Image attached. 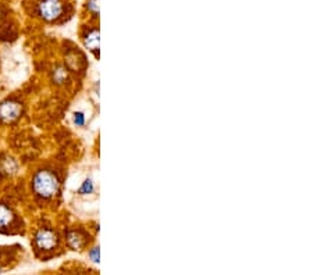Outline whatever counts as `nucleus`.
<instances>
[{"mask_svg": "<svg viewBox=\"0 0 313 275\" xmlns=\"http://www.w3.org/2000/svg\"><path fill=\"white\" fill-rule=\"evenodd\" d=\"M59 180L50 171H39L34 178V189L41 198L49 199L59 192Z\"/></svg>", "mask_w": 313, "mask_h": 275, "instance_id": "f257e3e1", "label": "nucleus"}, {"mask_svg": "<svg viewBox=\"0 0 313 275\" xmlns=\"http://www.w3.org/2000/svg\"><path fill=\"white\" fill-rule=\"evenodd\" d=\"M61 11L63 4L60 0H42L39 4V14L48 21H53L60 17Z\"/></svg>", "mask_w": 313, "mask_h": 275, "instance_id": "f03ea898", "label": "nucleus"}, {"mask_svg": "<svg viewBox=\"0 0 313 275\" xmlns=\"http://www.w3.org/2000/svg\"><path fill=\"white\" fill-rule=\"evenodd\" d=\"M35 243L39 249L50 250L57 245V235L49 229H41L35 236Z\"/></svg>", "mask_w": 313, "mask_h": 275, "instance_id": "7ed1b4c3", "label": "nucleus"}, {"mask_svg": "<svg viewBox=\"0 0 313 275\" xmlns=\"http://www.w3.org/2000/svg\"><path fill=\"white\" fill-rule=\"evenodd\" d=\"M20 114H21V104L17 102L9 100L0 104V118L3 121L10 122V121L17 120Z\"/></svg>", "mask_w": 313, "mask_h": 275, "instance_id": "20e7f679", "label": "nucleus"}, {"mask_svg": "<svg viewBox=\"0 0 313 275\" xmlns=\"http://www.w3.org/2000/svg\"><path fill=\"white\" fill-rule=\"evenodd\" d=\"M85 46L92 52H97L99 49V32L97 29H92L91 32H88L85 36Z\"/></svg>", "mask_w": 313, "mask_h": 275, "instance_id": "39448f33", "label": "nucleus"}, {"mask_svg": "<svg viewBox=\"0 0 313 275\" xmlns=\"http://www.w3.org/2000/svg\"><path fill=\"white\" fill-rule=\"evenodd\" d=\"M13 221V213L9 207L0 205V227H6Z\"/></svg>", "mask_w": 313, "mask_h": 275, "instance_id": "423d86ee", "label": "nucleus"}, {"mask_svg": "<svg viewBox=\"0 0 313 275\" xmlns=\"http://www.w3.org/2000/svg\"><path fill=\"white\" fill-rule=\"evenodd\" d=\"M67 241H69V245L72 248V249H81V246H82V238H81V235L78 232H75V231H72V232H70L67 235Z\"/></svg>", "mask_w": 313, "mask_h": 275, "instance_id": "0eeeda50", "label": "nucleus"}, {"mask_svg": "<svg viewBox=\"0 0 313 275\" xmlns=\"http://www.w3.org/2000/svg\"><path fill=\"white\" fill-rule=\"evenodd\" d=\"M66 78H67V72H66V69H63V67H59V69H54V72H53V79H54V82L63 84V82L66 81Z\"/></svg>", "mask_w": 313, "mask_h": 275, "instance_id": "6e6552de", "label": "nucleus"}, {"mask_svg": "<svg viewBox=\"0 0 313 275\" xmlns=\"http://www.w3.org/2000/svg\"><path fill=\"white\" fill-rule=\"evenodd\" d=\"M92 192H94V182L91 180H87L79 188V195H89Z\"/></svg>", "mask_w": 313, "mask_h": 275, "instance_id": "1a4fd4ad", "label": "nucleus"}, {"mask_svg": "<svg viewBox=\"0 0 313 275\" xmlns=\"http://www.w3.org/2000/svg\"><path fill=\"white\" fill-rule=\"evenodd\" d=\"M74 124H75L77 127H82V125L85 124V115H84V113H74Z\"/></svg>", "mask_w": 313, "mask_h": 275, "instance_id": "9d476101", "label": "nucleus"}, {"mask_svg": "<svg viewBox=\"0 0 313 275\" xmlns=\"http://www.w3.org/2000/svg\"><path fill=\"white\" fill-rule=\"evenodd\" d=\"M88 9L91 10L94 14L99 13V0H89L88 1Z\"/></svg>", "mask_w": 313, "mask_h": 275, "instance_id": "9b49d317", "label": "nucleus"}, {"mask_svg": "<svg viewBox=\"0 0 313 275\" xmlns=\"http://www.w3.org/2000/svg\"><path fill=\"white\" fill-rule=\"evenodd\" d=\"M89 256H91V258H92V261L99 263V248H94L92 252L89 253Z\"/></svg>", "mask_w": 313, "mask_h": 275, "instance_id": "f8f14e48", "label": "nucleus"}]
</instances>
